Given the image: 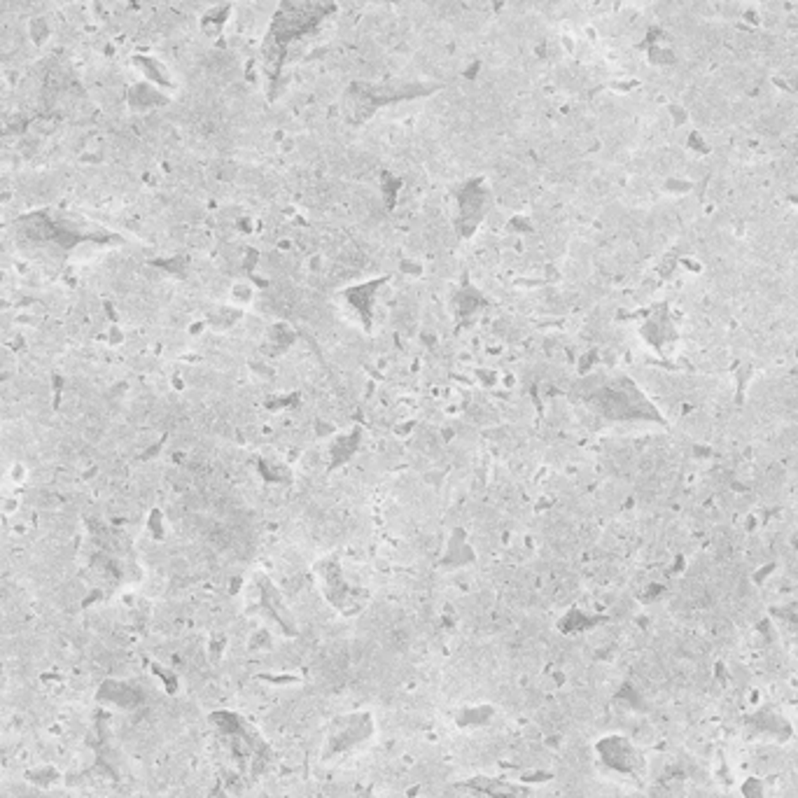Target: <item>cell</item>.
Instances as JSON below:
<instances>
[{"label":"cell","instance_id":"cell-1","mask_svg":"<svg viewBox=\"0 0 798 798\" xmlns=\"http://www.w3.org/2000/svg\"><path fill=\"white\" fill-rule=\"evenodd\" d=\"M472 782L481 789V792L490 794L493 798H523L521 789L504 785V782H500V780H472Z\"/></svg>","mask_w":798,"mask_h":798}]
</instances>
